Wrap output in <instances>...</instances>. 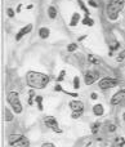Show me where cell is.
<instances>
[{"mask_svg": "<svg viewBox=\"0 0 125 147\" xmlns=\"http://www.w3.org/2000/svg\"><path fill=\"white\" fill-rule=\"evenodd\" d=\"M41 147H56L53 143H50V142H45V143H43Z\"/></svg>", "mask_w": 125, "mask_h": 147, "instance_id": "f1b7e54d", "label": "cell"}, {"mask_svg": "<svg viewBox=\"0 0 125 147\" xmlns=\"http://www.w3.org/2000/svg\"><path fill=\"white\" fill-rule=\"evenodd\" d=\"M80 21V14L76 12V13H73L72 14V18H71V22H70V26H76L77 25V22Z\"/></svg>", "mask_w": 125, "mask_h": 147, "instance_id": "5bb4252c", "label": "cell"}, {"mask_svg": "<svg viewBox=\"0 0 125 147\" xmlns=\"http://www.w3.org/2000/svg\"><path fill=\"white\" fill-rule=\"evenodd\" d=\"M28 93H30V99H28V105H30V106H31V105H34L32 102H34V97H35V92H34V90L31 89V90H30V92H28Z\"/></svg>", "mask_w": 125, "mask_h": 147, "instance_id": "7402d4cb", "label": "cell"}, {"mask_svg": "<svg viewBox=\"0 0 125 147\" xmlns=\"http://www.w3.org/2000/svg\"><path fill=\"white\" fill-rule=\"evenodd\" d=\"M83 25H85V26H93L94 25V21L92 18H89V15H86V17L83 19Z\"/></svg>", "mask_w": 125, "mask_h": 147, "instance_id": "e0dca14e", "label": "cell"}, {"mask_svg": "<svg viewBox=\"0 0 125 147\" xmlns=\"http://www.w3.org/2000/svg\"><path fill=\"white\" fill-rule=\"evenodd\" d=\"M117 84H119V80L114 79V77H103V79H102V80L98 83L99 88H101V89H103V90H106V89H111V88H115Z\"/></svg>", "mask_w": 125, "mask_h": 147, "instance_id": "5b68a950", "label": "cell"}, {"mask_svg": "<svg viewBox=\"0 0 125 147\" xmlns=\"http://www.w3.org/2000/svg\"><path fill=\"white\" fill-rule=\"evenodd\" d=\"M116 130V125H114V124H111V125L108 127V132H115Z\"/></svg>", "mask_w": 125, "mask_h": 147, "instance_id": "1f68e13d", "label": "cell"}, {"mask_svg": "<svg viewBox=\"0 0 125 147\" xmlns=\"http://www.w3.org/2000/svg\"><path fill=\"white\" fill-rule=\"evenodd\" d=\"M88 4L92 5V6H94V8H97V6H98V4L95 3V1H93V0H89V1H88Z\"/></svg>", "mask_w": 125, "mask_h": 147, "instance_id": "4dcf8cb0", "label": "cell"}, {"mask_svg": "<svg viewBox=\"0 0 125 147\" xmlns=\"http://www.w3.org/2000/svg\"><path fill=\"white\" fill-rule=\"evenodd\" d=\"M49 35H50L49 28H47V27H41V28L39 30V36H40L41 39H48Z\"/></svg>", "mask_w": 125, "mask_h": 147, "instance_id": "4fadbf2b", "label": "cell"}, {"mask_svg": "<svg viewBox=\"0 0 125 147\" xmlns=\"http://www.w3.org/2000/svg\"><path fill=\"white\" fill-rule=\"evenodd\" d=\"M88 61L92 62L93 65H99L102 59H101V57L95 56V54H89V56H88Z\"/></svg>", "mask_w": 125, "mask_h": 147, "instance_id": "7c38bea8", "label": "cell"}, {"mask_svg": "<svg viewBox=\"0 0 125 147\" xmlns=\"http://www.w3.org/2000/svg\"><path fill=\"white\" fill-rule=\"evenodd\" d=\"M54 90H56V92H63V89H62V87H61L60 84H57L56 87H54Z\"/></svg>", "mask_w": 125, "mask_h": 147, "instance_id": "f546056e", "label": "cell"}, {"mask_svg": "<svg viewBox=\"0 0 125 147\" xmlns=\"http://www.w3.org/2000/svg\"><path fill=\"white\" fill-rule=\"evenodd\" d=\"M48 15H49V18H52V19H54L57 17V9L54 6H49L48 8Z\"/></svg>", "mask_w": 125, "mask_h": 147, "instance_id": "2e32d148", "label": "cell"}, {"mask_svg": "<svg viewBox=\"0 0 125 147\" xmlns=\"http://www.w3.org/2000/svg\"><path fill=\"white\" fill-rule=\"evenodd\" d=\"M73 88H75V89H79L80 88V79H79L77 76L73 77Z\"/></svg>", "mask_w": 125, "mask_h": 147, "instance_id": "44dd1931", "label": "cell"}, {"mask_svg": "<svg viewBox=\"0 0 125 147\" xmlns=\"http://www.w3.org/2000/svg\"><path fill=\"white\" fill-rule=\"evenodd\" d=\"M76 49H77V44H75V43H71L67 45V52H75Z\"/></svg>", "mask_w": 125, "mask_h": 147, "instance_id": "ac0fdd59", "label": "cell"}, {"mask_svg": "<svg viewBox=\"0 0 125 147\" xmlns=\"http://www.w3.org/2000/svg\"><path fill=\"white\" fill-rule=\"evenodd\" d=\"M98 129H99V124H98V123H94V124H93V127H92V132H93V134H97Z\"/></svg>", "mask_w": 125, "mask_h": 147, "instance_id": "603a6c76", "label": "cell"}, {"mask_svg": "<svg viewBox=\"0 0 125 147\" xmlns=\"http://www.w3.org/2000/svg\"><path fill=\"white\" fill-rule=\"evenodd\" d=\"M70 107H71L72 111H83L84 110V103L81 102V101H71Z\"/></svg>", "mask_w": 125, "mask_h": 147, "instance_id": "30bf717a", "label": "cell"}, {"mask_svg": "<svg viewBox=\"0 0 125 147\" xmlns=\"http://www.w3.org/2000/svg\"><path fill=\"white\" fill-rule=\"evenodd\" d=\"M124 58H125V50H123V52L120 53V56L117 57V62H121Z\"/></svg>", "mask_w": 125, "mask_h": 147, "instance_id": "83f0119b", "label": "cell"}, {"mask_svg": "<svg viewBox=\"0 0 125 147\" xmlns=\"http://www.w3.org/2000/svg\"><path fill=\"white\" fill-rule=\"evenodd\" d=\"M31 30H32V25H31V23H28V25H26L25 27H22V28L19 30V32L16 35V40H17V41H19L26 34H28V32H30Z\"/></svg>", "mask_w": 125, "mask_h": 147, "instance_id": "9c48e42d", "label": "cell"}, {"mask_svg": "<svg viewBox=\"0 0 125 147\" xmlns=\"http://www.w3.org/2000/svg\"><path fill=\"white\" fill-rule=\"evenodd\" d=\"M77 3H79V5H80V8H81V9L86 13V15H89V10H88V8L85 6V4L83 3V0H77Z\"/></svg>", "mask_w": 125, "mask_h": 147, "instance_id": "d6986e66", "label": "cell"}, {"mask_svg": "<svg viewBox=\"0 0 125 147\" xmlns=\"http://www.w3.org/2000/svg\"><path fill=\"white\" fill-rule=\"evenodd\" d=\"M6 14H8L9 18H13L14 17V10L12 9V8H8V9H6Z\"/></svg>", "mask_w": 125, "mask_h": 147, "instance_id": "484cf974", "label": "cell"}, {"mask_svg": "<svg viewBox=\"0 0 125 147\" xmlns=\"http://www.w3.org/2000/svg\"><path fill=\"white\" fill-rule=\"evenodd\" d=\"M64 74H66V71H64V70H62V71H61V75L58 76V79H57V83H61V81L63 80V77H64Z\"/></svg>", "mask_w": 125, "mask_h": 147, "instance_id": "4316f807", "label": "cell"}, {"mask_svg": "<svg viewBox=\"0 0 125 147\" xmlns=\"http://www.w3.org/2000/svg\"><path fill=\"white\" fill-rule=\"evenodd\" d=\"M99 77V72L97 71H88L84 76V80H85V84L86 85H92L95 83V80H97Z\"/></svg>", "mask_w": 125, "mask_h": 147, "instance_id": "52a82bcc", "label": "cell"}, {"mask_svg": "<svg viewBox=\"0 0 125 147\" xmlns=\"http://www.w3.org/2000/svg\"><path fill=\"white\" fill-rule=\"evenodd\" d=\"M4 120L5 121H12L13 120V114L10 112L9 108H5L4 110Z\"/></svg>", "mask_w": 125, "mask_h": 147, "instance_id": "9a60e30c", "label": "cell"}, {"mask_svg": "<svg viewBox=\"0 0 125 147\" xmlns=\"http://www.w3.org/2000/svg\"><path fill=\"white\" fill-rule=\"evenodd\" d=\"M6 101H8V103L12 106L13 111L16 114H21L22 112V105H21V101H19V96L17 92H9L8 94H6Z\"/></svg>", "mask_w": 125, "mask_h": 147, "instance_id": "3957f363", "label": "cell"}, {"mask_svg": "<svg viewBox=\"0 0 125 147\" xmlns=\"http://www.w3.org/2000/svg\"><path fill=\"white\" fill-rule=\"evenodd\" d=\"M44 123H45V125L48 128H50L53 132H56V133H58V134L62 133V129L58 127V121L56 120V118H53V116H47V118L44 119Z\"/></svg>", "mask_w": 125, "mask_h": 147, "instance_id": "8992f818", "label": "cell"}, {"mask_svg": "<svg viewBox=\"0 0 125 147\" xmlns=\"http://www.w3.org/2000/svg\"><path fill=\"white\" fill-rule=\"evenodd\" d=\"M26 81L34 89H44L49 84V76L43 72L28 71L26 75Z\"/></svg>", "mask_w": 125, "mask_h": 147, "instance_id": "6da1fadb", "label": "cell"}, {"mask_svg": "<svg viewBox=\"0 0 125 147\" xmlns=\"http://www.w3.org/2000/svg\"><path fill=\"white\" fill-rule=\"evenodd\" d=\"M125 5V0H110V3L107 4V15L110 19H117L119 13L123 10V8Z\"/></svg>", "mask_w": 125, "mask_h": 147, "instance_id": "7a4b0ae2", "label": "cell"}, {"mask_svg": "<svg viewBox=\"0 0 125 147\" xmlns=\"http://www.w3.org/2000/svg\"><path fill=\"white\" fill-rule=\"evenodd\" d=\"M124 120H125V114H124Z\"/></svg>", "mask_w": 125, "mask_h": 147, "instance_id": "836d02e7", "label": "cell"}, {"mask_svg": "<svg viewBox=\"0 0 125 147\" xmlns=\"http://www.w3.org/2000/svg\"><path fill=\"white\" fill-rule=\"evenodd\" d=\"M116 143H119V147H123L125 145V139L123 137H119V138H116Z\"/></svg>", "mask_w": 125, "mask_h": 147, "instance_id": "d4e9b609", "label": "cell"}, {"mask_svg": "<svg viewBox=\"0 0 125 147\" xmlns=\"http://www.w3.org/2000/svg\"><path fill=\"white\" fill-rule=\"evenodd\" d=\"M8 142L13 147H30V141L22 134H12L8 139Z\"/></svg>", "mask_w": 125, "mask_h": 147, "instance_id": "277c9868", "label": "cell"}, {"mask_svg": "<svg viewBox=\"0 0 125 147\" xmlns=\"http://www.w3.org/2000/svg\"><path fill=\"white\" fill-rule=\"evenodd\" d=\"M93 112H94L95 116H102L105 114V108H103V106H102L101 103H97V105L93 106Z\"/></svg>", "mask_w": 125, "mask_h": 147, "instance_id": "8fae6325", "label": "cell"}, {"mask_svg": "<svg viewBox=\"0 0 125 147\" xmlns=\"http://www.w3.org/2000/svg\"><path fill=\"white\" fill-rule=\"evenodd\" d=\"M90 97H92V99H97L98 96H97V93H92V96H90Z\"/></svg>", "mask_w": 125, "mask_h": 147, "instance_id": "d6a6232c", "label": "cell"}, {"mask_svg": "<svg viewBox=\"0 0 125 147\" xmlns=\"http://www.w3.org/2000/svg\"><path fill=\"white\" fill-rule=\"evenodd\" d=\"M81 115H83V111H73L71 118L72 119H79V118H81Z\"/></svg>", "mask_w": 125, "mask_h": 147, "instance_id": "ffe728a7", "label": "cell"}, {"mask_svg": "<svg viewBox=\"0 0 125 147\" xmlns=\"http://www.w3.org/2000/svg\"><path fill=\"white\" fill-rule=\"evenodd\" d=\"M36 102H38L39 110H43V105H41V102H43V97H41V96H38V97H36Z\"/></svg>", "mask_w": 125, "mask_h": 147, "instance_id": "cb8c5ba5", "label": "cell"}, {"mask_svg": "<svg viewBox=\"0 0 125 147\" xmlns=\"http://www.w3.org/2000/svg\"><path fill=\"white\" fill-rule=\"evenodd\" d=\"M124 99H125V89H121V90H119L117 93H115V94L112 96L111 105H119L120 102H123Z\"/></svg>", "mask_w": 125, "mask_h": 147, "instance_id": "ba28073f", "label": "cell"}]
</instances>
